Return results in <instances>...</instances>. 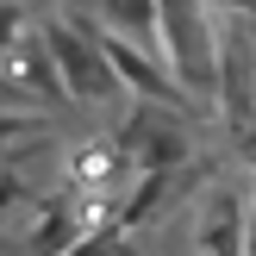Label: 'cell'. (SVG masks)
Instances as JSON below:
<instances>
[{
  "label": "cell",
  "instance_id": "1",
  "mask_svg": "<svg viewBox=\"0 0 256 256\" xmlns=\"http://www.w3.org/2000/svg\"><path fill=\"white\" fill-rule=\"evenodd\" d=\"M162 25V62L175 69V82L194 100L219 94V50H212V19L200 0H156Z\"/></svg>",
  "mask_w": 256,
  "mask_h": 256
},
{
  "label": "cell",
  "instance_id": "2",
  "mask_svg": "<svg viewBox=\"0 0 256 256\" xmlns=\"http://www.w3.org/2000/svg\"><path fill=\"white\" fill-rule=\"evenodd\" d=\"M44 50H50V62H56V75H62V94L82 100V106H100V100H112L125 88L119 75H112L100 38H88L82 25H69V19H44Z\"/></svg>",
  "mask_w": 256,
  "mask_h": 256
},
{
  "label": "cell",
  "instance_id": "3",
  "mask_svg": "<svg viewBox=\"0 0 256 256\" xmlns=\"http://www.w3.org/2000/svg\"><path fill=\"white\" fill-rule=\"evenodd\" d=\"M100 50H106V62H112V75H119L125 88H138L144 100H182V82H175L162 62H150V50L144 44H132V38H119V32H106L100 38Z\"/></svg>",
  "mask_w": 256,
  "mask_h": 256
},
{
  "label": "cell",
  "instance_id": "4",
  "mask_svg": "<svg viewBox=\"0 0 256 256\" xmlns=\"http://www.w3.org/2000/svg\"><path fill=\"white\" fill-rule=\"evenodd\" d=\"M100 12H106V25L119 38H132V44H144V50H162L156 0H100Z\"/></svg>",
  "mask_w": 256,
  "mask_h": 256
},
{
  "label": "cell",
  "instance_id": "5",
  "mask_svg": "<svg viewBox=\"0 0 256 256\" xmlns=\"http://www.w3.org/2000/svg\"><path fill=\"white\" fill-rule=\"evenodd\" d=\"M219 94H225V119L250 125V50L244 44H232L219 56Z\"/></svg>",
  "mask_w": 256,
  "mask_h": 256
},
{
  "label": "cell",
  "instance_id": "6",
  "mask_svg": "<svg viewBox=\"0 0 256 256\" xmlns=\"http://www.w3.org/2000/svg\"><path fill=\"white\" fill-rule=\"evenodd\" d=\"M138 138H144V132L132 125V132H125V144H138ZM182 162H188V138L175 132V125H162V132H150V138H144V156H138V169H162V175H175Z\"/></svg>",
  "mask_w": 256,
  "mask_h": 256
},
{
  "label": "cell",
  "instance_id": "7",
  "mask_svg": "<svg viewBox=\"0 0 256 256\" xmlns=\"http://www.w3.org/2000/svg\"><path fill=\"white\" fill-rule=\"evenodd\" d=\"M206 256H244V219L225 212V219L206 232Z\"/></svg>",
  "mask_w": 256,
  "mask_h": 256
},
{
  "label": "cell",
  "instance_id": "8",
  "mask_svg": "<svg viewBox=\"0 0 256 256\" xmlns=\"http://www.w3.org/2000/svg\"><path fill=\"white\" fill-rule=\"evenodd\" d=\"M25 38V12H19V0H0V50H12Z\"/></svg>",
  "mask_w": 256,
  "mask_h": 256
},
{
  "label": "cell",
  "instance_id": "9",
  "mask_svg": "<svg viewBox=\"0 0 256 256\" xmlns=\"http://www.w3.org/2000/svg\"><path fill=\"white\" fill-rule=\"evenodd\" d=\"M112 250H119V244H112L106 232H94V238H82V244H69L62 256H112Z\"/></svg>",
  "mask_w": 256,
  "mask_h": 256
},
{
  "label": "cell",
  "instance_id": "10",
  "mask_svg": "<svg viewBox=\"0 0 256 256\" xmlns=\"http://www.w3.org/2000/svg\"><path fill=\"white\" fill-rule=\"evenodd\" d=\"M32 132V119H19V112H0V150L12 144V138H25Z\"/></svg>",
  "mask_w": 256,
  "mask_h": 256
},
{
  "label": "cell",
  "instance_id": "11",
  "mask_svg": "<svg viewBox=\"0 0 256 256\" xmlns=\"http://www.w3.org/2000/svg\"><path fill=\"white\" fill-rule=\"evenodd\" d=\"M244 256H256V232H250V238H244Z\"/></svg>",
  "mask_w": 256,
  "mask_h": 256
},
{
  "label": "cell",
  "instance_id": "12",
  "mask_svg": "<svg viewBox=\"0 0 256 256\" xmlns=\"http://www.w3.org/2000/svg\"><path fill=\"white\" fill-rule=\"evenodd\" d=\"M225 6H256V0H225Z\"/></svg>",
  "mask_w": 256,
  "mask_h": 256
},
{
  "label": "cell",
  "instance_id": "13",
  "mask_svg": "<svg viewBox=\"0 0 256 256\" xmlns=\"http://www.w3.org/2000/svg\"><path fill=\"white\" fill-rule=\"evenodd\" d=\"M250 212H256V200H250Z\"/></svg>",
  "mask_w": 256,
  "mask_h": 256
}]
</instances>
